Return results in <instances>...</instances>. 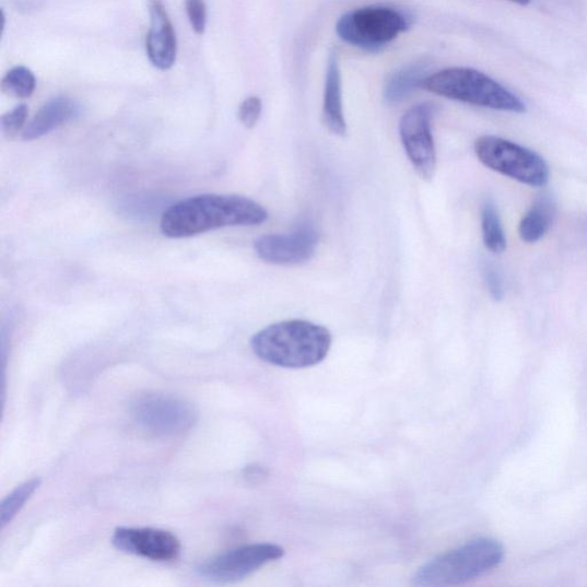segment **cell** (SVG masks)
Returning <instances> with one entry per match:
<instances>
[{
	"label": "cell",
	"instance_id": "cell-1",
	"mask_svg": "<svg viewBox=\"0 0 587 587\" xmlns=\"http://www.w3.org/2000/svg\"><path fill=\"white\" fill-rule=\"evenodd\" d=\"M268 211L240 196L202 195L171 207L161 220L163 236L183 239L228 226H254L268 220Z\"/></svg>",
	"mask_w": 587,
	"mask_h": 587
},
{
	"label": "cell",
	"instance_id": "cell-2",
	"mask_svg": "<svg viewBox=\"0 0 587 587\" xmlns=\"http://www.w3.org/2000/svg\"><path fill=\"white\" fill-rule=\"evenodd\" d=\"M261 361L284 368H307L321 363L332 347V334L321 325L307 320L275 322L250 341Z\"/></svg>",
	"mask_w": 587,
	"mask_h": 587
},
{
	"label": "cell",
	"instance_id": "cell-3",
	"mask_svg": "<svg viewBox=\"0 0 587 587\" xmlns=\"http://www.w3.org/2000/svg\"><path fill=\"white\" fill-rule=\"evenodd\" d=\"M504 548L498 540L479 538L445 552L421 566L412 577L415 586H454L471 582L500 566Z\"/></svg>",
	"mask_w": 587,
	"mask_h": 587
},
{
	"label": "cell",
	"instance_id": "cell-4",
	"mask_svg": "<svg viewBox=\"0 0 587 587\" xmlns=\"http://www.w3.org/2000/svg\"><path fill=\"white\" fill-rule=\"evenodd\" d=\"M425 90L435 95L484 108L525 113L523 101L502 84L472 68H448L428 77Z\"/></svg>",
	"mask_w": 587,
	"mask_h": 587
},
{
	"label": "cell",
	"instance_id": "cell-5",
	"mask_svg": "<svg viewBox=\"0 0 587 587\" xmlns=\"http://www.w3.org/2000/svg\"><path fill=\"white\" fill-rule=\"evenodd\" d=\"M409 27L410 20L404 13L387 7H367L342 15L337 33L348 44L375 52Z\"/></svg>",
	"mask_w": 587,
	"mask_h": 587
},
{
	"label": "cell",
	"instance_id": "cell-6",
	"mask_svg": "<svg viewBox=\"0 0 587 587\" xmlns=\"http://www.w3.org/2000/svg\"><path fill=\"white\" fill-rule=\"evenodd\" d=\"M476 153L486 168L512 179L535 187H542L549 181L545 161L509 140L495 136L480 137L476 142Z\"/></svg>",
	"mask_w": 587,
	"mask_h": 587
},
{
	"label": "cell",
	"instance_id": "cell-7",
	"mask_svg": "<svg viewBox=\"0 0 587 587\" xmlns=\"http://www.w3.org/2000/svg\"><path fill=\"white\" fill-rule=\"evenodd\" d=\"M131 415L138 427L160 437L190 431L198 420V412L190 402L159 392L138 396L131 404Z\"/></svg>",
	"mask_w": 587,
	"mask_h": 587
},
{
	"label": "cell",
	"instance_id": "cell-8",
	"mask_svg": "<svg viewBox=\"0 0 587 587\" xmlns=\"http://www.w3.org/2000/svg\"><path fill=\"white\" fill-rule=\"evenodd\" d=\"M284 555L285 550L275 544H249L203 561L197 572L200 577L210 582L234 583L245 579Z\"/></svg>",
	"mask_w": 587,
	"mask_h": 587
},
{
	"label": "cell",
	"instance_id": "cell-9",
	"mask_svg": "<svg viewBox=\"0 0 587 587\" xmlns=\"http://www.w3.org/2000/svg\"><path fill=\"white\" fill-rule=\"evenodd\" d=\"M434 107L420 104L409 109L399 124V136L418 175L431 180L436 172V149L432 132Z\"/></svg>",
	"mask_w": 587,
	"mask_h": 587
},
{
	"label": "cell",
	"instance_id": "cell-10",
	"mask_svg": "<svg viewBox=\"0 0 587 587\" xmlns=\"http://www.w3.org/2000/svg\"><path fill=\"white\" fill-rule=\"evenodd\" d=\"M318 232L309 223L302 224L290 234H268L255 242L258 258L273 266H298L307 263L316 255Z\"/></svg>",
	"mask_w": 587,
	"mask_h": 587
},
{
	"label": "cell",
	"instance_id": "cell-11",
	"mask_svg": "<svg viewBox=\"0 0 587 587\" xmlns=\"http://www.w3.org/2000/svg\"><path fill=\"white\" fill-rule=\"evenodd\" d=\"M111 542L121 552L157 562L174 561L181 551L180 540L173 532L156 528L120 527Z\"/></svg>",
	"mask_w": 587,
	"mask_h": 587
},
{
	"label": "cell",
	"instance_id": "cell-12",
	"mask_svg": "<svg viewBox=\"0 0 587 587\" xmlns=\"http://www.w3.org/2000/svg\"><path fill=\"white\" fill-rule=\"evenodd\" d=\"M151 27L146 38L150 61L161 70L171 69L177 57L176 33L162 0H150Z\"/></svg>",
	"mask_w": 587,
	"mask_h": 587
},
{
	"label": "cell",
	"instance_id": "cell-13",
	"mask_svg": "<svg viewBox=\"0 0 587 587\" xmlns=\"http://www.w3.org/2000/svg\"><path fill=\"white\" fill-rule=\"evenodd\" d=\"M80 113L79 104L69 97H57L46 103L22 132L26 142L39 139L72 121Z\"/></svg>",
	"mask_w": 587,
	"mask_h": 587
},
{
	"label": "cell",
	"instance_id": "cell-14",
	"mask_svg": "<svg viewBox=\"0 0 587 587\" xmlns=\"http://www.w3.org/2000/svg\"><path fill=\"white\" fill-rule=\"evenodd\" d=\"M322 120L326 128L332 133L345 136L347 124L342 104L341 69L336 54H332L327 62Z\"/></svg>",
	"mask_w": 587,
	"mask_h": 587
},
{
	"label": "cell",
	"instance_id": "cell-15",
	"mask_svg": "<svg viewBox=\"0 0 587 587\" xmlns=\"http://www.w3.org/2000/svg\"><path fill=\"white\" fill-rule=\"evenodd\" d=\"M428 69L427 61H416L399 69L386 83L385 101L390 105L406 101L416 89L424 85Z\"/></svg>",
	"mask_w": 587,
	"mask_h": 587
},
{
	"label": "cell",
	"instance_id": "cell-16",
	"mask_svg": "<svg viewBox=\"0 0 587 587\" xmlns=\"http://www.w3.org/2000/svg\"><path fill=\"white\" fill-rule=\"evenodd\" d=\"M554 214V206L548 197L537 199L520 223L521 239L528 244L542 239L553 223Z\"/></svg>",
	"mask_w": 587,
	"mask_h": 587
},
{
	"label": "cell",
	"instance_id": "cell-17",
	"mask_svg": "<svg viewBox=\"0 0 587 587\" xmlns=\"http://www.w3.org/2000/svg\"><path fill=\"white\" fill-rule=\"evenodd\" d=\"M481 222L485 247L491 253H503L506 249V237L495 204L490 201L483 204Z\"/></svg>",
	"mask_w": 587,
	"mask_h": 587
},
{
	"label": "cell",
	"instance_id": "cell-18",
	"mask_svg": "<svg viewBox=\"0 0 587 587\" xmlns=\"http://www.w3.org/2000/svg\"><path fill=\"white\" fill-rule=\"evenodd\" d=\"M40 484L42 481L39 478L31 479L16 486L4 498L2 506H0V524H2L3 529L15 519V516L25 507Z\"/></svg>",
	"mask_w": 587,
	"mask_h": 587
},
{
	"label": "cell",
	"instance_id": "cell-19",
	"mask_svg": "<svg viewBox=\"0 0 587 587\" xmlns=\"http://www.w3.org/2000/svg\"><path fill=\"white\" fill-rule=\"evenodd\" d=\"M35 89L36 78L27 67H14L2 80V91L14 98H31Z\"/></svg>",
	"mask_w": 587,
	"mask_h": 587
},
{
	"label": "cell",
	"instance_id": "cell-20",
	"mask_svg": "<svg viewBox=\"0 0 587 587\" xmlns=\"http://www.w3.org/2000/svg\"><path fill=\"white\" fill-rule=\"evenodd\" d=\"M30 109L27 105L21 104L11 111L2 116V129L5 136L12 138L17 134L27 122Z\"/></svg>",
	"mask_w": 587,
	"mask_h": 587
},
{
	"label": "cell",
	"instance_id": "cell-21",
	"mask_svg": "<svg viewBox=\"0 0 587 587\" xmlns=\"http://www.w3.org/2000/svg\"><path fill=\"white\" fill-rule=\"evenodd\" d=\"M187 16L198 35H202L207 26V7L204 0H185Z\"/></svg>",
	"mask_w": 587,
	"mask_h": 587
},
{
	"label": "cell",
	"instance_id": "cell-22",
	"mask_svg": "<svg viewBox=\"0 0 587 587\" xmlns=\"http://www.w3.org/2000/svg\"><path fill=\"white\" fill-rule=\"evenodd\" d=\"M262 102L257 97H249L239 107V120L247 129H253L260 120L262 114Z\"/></svg>",
	"mask_w": 587,
	"mask_h": 587
},
{
	"label": "cell",
	"instance_id": "cell-23",
	"mask_svg": "<svg viewBox=\"0 0 587 587\" xmlns=\"http://www.w3.org/2000/svg\"><path fill=\"white\" fill-rule=\"evenodd\" d=\"M484 278L491 296L497 301L504 297L503 281L498 272L492 267L484 269Z\"/></svg>",
	"mask_w": 587,
	"mask_h": 587
},
{
	"label": "cell",
	"instance_id": "cell-24",
	"mask_svg": "<svg viewBox=\"0 0 587 587\" xmlns=\"http://www.w3.org/2000/svg\"><path fill=\"white\" fill-rule=\"evenodd\" d=\"M249 480L261 479L265 477L263 469L260 467H249L246 469V476Z\"/></svg>",
	"mask_w": 587,
	"mask_h": 587
},
{
	"label": "cell",
	"instance_id": "cell-25",
	"mask_svg": "<svg viewBox=\"0 0 587 587\" xmlns=\"http://www.w3.org/2000/svg\"><path fill=\"white\" fill-rule=\"evenodd\" d=\"M508 2L525 7L530 4L531 0H508Z\"/></svg>",
	"mask_w": 587,
	"mask_h": 587
}]
</instances>
